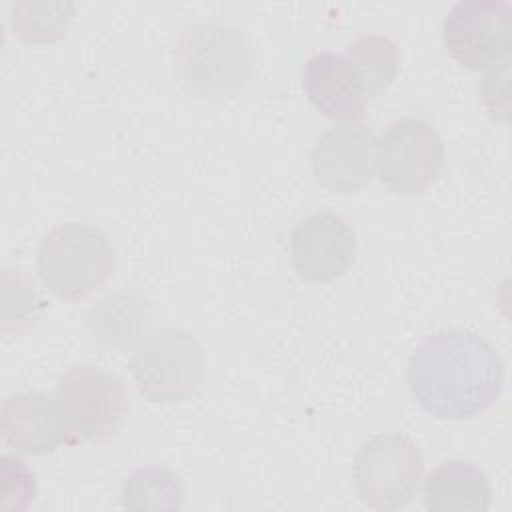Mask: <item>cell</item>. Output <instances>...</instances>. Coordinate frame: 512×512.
Wrapping results in <instances>:
<instances>
[{
  "label": "cell",
  "mask_w": 512,
  "mask_h": 512,
  "mask_svg": "<svg viewBox=\"0 0 512 512\" xmlns=\"http://www.w3.org/2000/svg\"><path fill=\"white\" fill-rule=\"evenodd\" d=\"M36 268L54 298L80 302L114 274L116 254L100 228L70 220L56 224L42 236Z\"/></svg>",
  "instance_id": "cell-3"
},
{
  "label": "cell",
  "mask_w": 512,
  "mask_h": 512,
  "mask_svg": "<svg viewBox=\"0 0 512 512\" xmlns=\"http://www.w3.org/2000/svg\"><path fill=\"white\" fill-rule=\"evenodd\" d=\"M424 458L418 444L400 432H382L364 440L352 464L354 490L374 510H398L420 490Z\"/></svg>",
  "instance_id": "cell-5"
},
{
  "label": "cell",
  "mask_w": 512,
  "mask_h": 512,
  "mask_svg": "<svg viewBox=\"0 0 512 512\" xmlns=\"http://www.w3.org/2000/svg\"><path fill=\"white\" fill-rule=\"evenodd\" d=\"M356 232L334 212H314L290 236V264L300 280L326 284L342 278L356 260Z\"/></svg>",
  "instance_id": "cell-9"
},
{
  "label": "cell",
  "mask_w": 512,
  "mask_h": 512,
  "mask_svg": "<svg viewBox=\"0 0 512 512\" xmlns=\"http://www.w3.org/2000/svg\"><path fill=\"white\" fill-rule=\"evenodd\" d=\"M376 134L368 124L348 122L324 130L312 148V174L332 194L366 188L376 170Z\"/></svg>",
  "instance_id": "cell-10"
},
{
  "label": "cell",
  "mask_w": 512,
  "mask_h": 512,
  "mask_svg": "<svg viewBox=\"0 0 512 512\" xmlns=\"http://www.w3.org/2000/svg\"><path fill=\"white\" fill-rule=\"evenodd\" d=\"M490 500L486 472L468 460L438 464L424 484V506L430 512H484Z\"/></svg>",
  "instance_id": "cell-13"
},
{
  "label": "cell",
  "mask_w": 512,
  "mask_h": 512,
  "mask_svg": "<svg viewBox=\"0 0 512 512\" xmlns=\"http://www.w3.org/2000/svg\"><path fill=\"white\" fill-rule=\"evenodd\" d=\"M406 382L424 412L440 420H468L500 398L504 362L484 336L448 328L426 336L414 348Z\"/></svg>",
  "instance_id": "cell-1"
},
{
  "label": "cell",
  "mask_w": 512,
  "mask_h": 512,
  "mask_svg": "<svg viewBox=\"0 0 512 512\" xmlns=\"http://www.w3.org/2000/svg\"><path fill=\"white\" fill-rule=\"evenodd\" d=\"M446 50L466 68L484 70L508 62L512 8L500 0H460L442 20Z\"/></svg>",
  "instance_id": "cell-8"
},
{
  "label": "cell",
  "mask_w": 512,
  "mask_h": 512,
  "mask_svg": "<svg viewBox=\"0 0 512 512\" xmlns=\"http://www.w3.org/2000/svg\"><path fill=\"white\" fill-rule=\"evenodd\" d=\"M446 150L438 130L420 118L390 122L376 144L380 182L398 194H422L440 176Z\"/></svg>",
  "instance_id": "cell-7"
},
{
  "label": "cell",
  "mask_w": 512,
  "mask_h": 512,
  "mask_svg": "<svg viewBox=\"0 0 512 512\" xmlns=\"http://www.w3.org/2000/svg\"><path fill=\"white\" fill-rule=\"evenodd\" d=\"M46 304L30 274L22 268H2V334H24L28 332Z\"/></svg>",
  "instance_id": "cell-18"
},
{
  "label": "cell",
  "mask_w": 512,
  "mask_h": 512,
  "mask_svg": "<svg viewBox=\"0 0 512 512\" xmlns=\"http://www.w3.org/2000/svg\"><path fill=\"white\" fill-rule=\"evenodd\" d=\"M302 86L308 100L332 120H356L364 116L366 96L358 76L344 54L316 52L304 64Z\"/></svg>",
  "instance_id": "cell-12"
},
{
  "label": "cell",
  "mask_w": 512,
  "mask_h": 512,
  "mask_svg": "<svg viewBox=\"0 0 512 512\" xmlns=\"http://www.w3.org/2000/svg\"><path fill=\"white\" fill-rule=\"evenodd\" d=\"M182 86L198 98H224L242 88L254 74L250 36L222 20H200L186 26L174 50Z\"/></svg>",
  "instance_id": "cell-2"
},
{
  "label": "cell",
  "mask_w": 512,
  "mask_h": 512,
  "mask_svg": "<svg viewBox=\"0 0 512 512\" xmlns=\"http://www.w3.org/2000/svg\"><path fill=\"white\" fill-rule=\"evenodd\" d=\"M184 496L182 478L158 464L132 470L120 490V502L128 510H176L184 506Z\"/></svg>",
  "instance_id": "cell-16"
},
{
  "label": "cell",
  "mask_w": 512,
  "mask_h": 512,
  "mask_svg": "<svg viewBox=\"0 0 512 512\" xmlns=\"http://www.w3.org/2000/svg\"><path fill=\"white\" fill-rule=\"evenodd\" d=\"M150 310L136 294L116 290L96 300L86 310L92 336L116 350L132 348L150 328Z\"/></svg>",
  "instance_id": "cell-14"
},
{
  "label": "cell",
  "mask_w": 512,
  "mask_h": 512,
  "mask_svg": "<svg viewBox=\"0 0 512 512\" xmlns=\"http://www.w3.org/2000/svg\"><path fill=\"white\" fill-rule=\"evenodd\" d=\"M2 436L24 454H48L68 444V432L54 394L24 390L2 402Z\"/></svg>",
  "instance_id": "cell-11"
},
{
  "label": "cell",
  "mask_w": 512,
  "mask_h": 512,
  "mask_svg": "<svg viewBox=\"0 0 512 512\" xmlns=\"http://www.w3.org/2000/svg\"><path fill=\"white\" fill-rule=\"evenodd\" d=\"M76 14L72 2L62 0H18L10 6L12 32L30 44H50L60 40Z\"/></svg>",
  "instance_id": "cell-17"
},
{
  "label": "cell",
  "mask_w": 512,
  "mask_h": 512,
  "mask_svg": "<svg viewBox=\"0 0 512 512\" xmlns=\"http://www.w3.org/2000/svg\"><path fill=\"white\" fill-rule=\"evenodd\" d=\"M206 366L198 338L174 326L144 336L128 364L138 392L152 404H178L190 398L202 384Z\"/></svg>",
  "instance_id": "cell-4"
},
{
  "label": "cell",
  "mask_w": 512,
  "mask_h": 512,
  "mask_svg": "<svg viewBox=\"0 0 512 512\" xmlns=\"http://www.w3.org/2000/svg\"><path fill=\"white\" fill-rule=\"evenodd\" d=\"M344 56L352 64L366 100L382 96L396 80L400 52L392 38L382 34H364L352 40Z\"/></svg>",
  "instance_id": "cell-15"
},
{
  "label": "cell",
  "mask_w": 512,
  "mask_h": 512,
  "mask_svg": "<svg viewBox=\"0 0 512 512\" xmlns=\"http://www.w3.org/2000/svg\"><path fill=\"white\" fill-rule=\"evenodd\" d=\"M36 498V476L30 466L18 458L4 454L0 458V508L26 510Z\"/></svg>",
  "instance_id": "cell-19"
},
{
  "label": "cell",
  "mask_w": 512,
  "mask_h": 512,
  "mask_svg": "<svg viewBox=\"0 0 512 512\" xmlns=\"http://www.w3.org/2000/svg\"><path fill=\"white\" fill-rule=\"evenodd\" d=\"M54 398L68 444L106 442L118 434L128 410V390L116 374L98 366H74L58 380Z\"/></svg>",
  "instance_id": "cell-6"
}]
</instances>
